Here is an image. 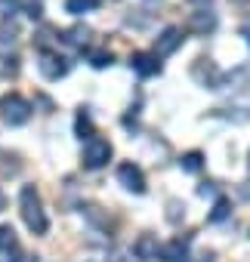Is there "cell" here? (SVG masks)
<instances>
[{
  "mask_svg": "<svg viewBox=\"0 0 250 262\" xmlns=\"http://www.w3.org/2000/svg\"><path fill=\"white\" fill-rule=\"evenodd\" d=\"M19 207H22V219H25V225H28L34 234H47L50 219H47V213H44V201H40V194H37L34 185H25V188H22V194H19Z\"/></svg>",
  "mask_w": 250,
  "mask_h": 262,
  "instance_id": "obj_1",
  "label": "cell"
},
{
  "mask_svg": "<svg viewBox=\"0 0 250 262\" xmlns=\"http://www.w3.org/2000/svg\"><path fill=\"white\" fill-rule=\"evenodd\" d=\"M133 250H136V256H139V259H158V250H161V247H158V241H155L152 234H142V237L136 241V247H133Z\"/></svg>",
  "mask_w": 250,
  "mask_h": 262,
  "instance_id": "obj_10",
  "label": "cell"
},
{
  "mask_svg": "<svg viewBox=\"0 0 250 262\" xmlns=\"http://www.w3.org/2000/svg\"><path fill=\"white\" fill-rule=\"evenodd\" d=\"M37 68H40V74H44L47 80H59V77H65V74L71 71V62H68V56H62V53H56V50H40Z\"/></svg>",
  "mask_w": 250,
  "mask_h": 262,
  "instance_id": "obj_4",
  "label": "cell"
},
{
  "mask_svg": "<svg viewBox=\"0 0 250 262\" xmlns=\"http://www.w3.org/2000/svg\"><path fill=\"white\" fill-rule=\"evenodd\" d=\"M201 262H213V253H204V256H201Z\"/></svg>",
  "mask_w": 250,
  "mask_h": 262,
  "instance_id": "obj_23",
  "label": "cell"
},
{
  "mask_svg": "<svg viewBox=\"0 0 250 262\" xmlns=\"http://www.w3.org/2000/svg\"><path fill=\"white\" fill-rule=\"evenodd\" d=\"M90 34H93V31H90L87 25H77V28L65 31V34H62V40H65V43H71V47H80V50H84V47L90 43Z\"/></svg>",
  "mask_w": 250,
  "mask_h": 262,
  "instance_id": "obj_11",
  "label": "cell"
},
{
  "mask_svg": "<svg viewBox=\"0 0 250 262\" xmlns=\"http://www.w3.org/2000/svg\"><path fill=\"white\" fill-rule=\"evenodd\" d=\"M108 161H111V142H108V139L93 136V139H87V142H84L80 164H84L87 170H99V167H105Z\"/></svg>",
  "mask_w": 250,
  "mask_h": 262,
  "instance_id": "obj_3",
  "label": "cell"
},
{
  "mask_svg": "<svg viewBox=\"0 0 250 262\" xmlns=\"http://www.w3.org/2000/svg\"><path fill=\"white\" fill-rule=\"evenodd\" d=\"M241 34L247 37V47H250V25H244V28H241Z\"/></svg>",
  "mask_w": 250,
  "mask_h": 262,
  "instance_id": "obj_22",
  "label": "cell"
},
{
  "mask_svg": "<svg viewBox=\"0 0 250 262\" xmlns=\"http://www.w3.org/2000/svg\"><path fill=\"white\" fill-rule=\"evenodd\" d=\"M158 253H161L164 262H189V237H173Z\"/></svg>",
  "mask_w": 250,
  "mask_h": 262,
  "instance_id": "obj_8",
  "label": "cell"
},
{
  "mask_svg": "<svg viewBox=\"0 0 250 262\" xmlns=\"http://www.w3.org/2000/svg\"><path fill=\"white\" fill-rule=\"evenodd\" d=\"M213 191H216V188H213V182H204V185L198 188V194H204V198H207V194H213Z\"/></svg>",
  "mask_w": 250,
  "mask_h": 262,
  "instance_id": "obj_19",
  "label": "cell"
},
{
  "mask_svg": "<svg viewBox=\"0 0 250 262\" xmlns=\"http://www.w3.org/2000/svg\"><path fill=\"white\" fill-rule=\"evenodd\" d=\"M13 262H37V256H28V253H16Z\"/></svg>",
  "mask_w": 250,
  "mask_h": 262,
  "instance_id": "obj_20",
  "label": "cell"
},
{
  "mask_svg": "<svg viewBox=\"0 0 250 262\" xmlns=\"http://www.w3.org/2000/svg\"><path fill=\"white\" fill-rule=\"evenodd\" d=\"M130 68L139 74V77H152V74H161V62L155 53H133L130 56Z\"/></svg>",
  "mask_w": 250,
  "mask_h": 262,
  "instance_id": "obj_7",
  "label": "cell"
},
{
  "mask_svg": "<svg viewBox=\"0 0 250 262\" xmlns=\"http://www.w3.org/2000/svg\"><path fill=\"white\" fill-rule=\"evenodd\" d=\"M117 179H120L123 188L133 191V194H142L145 191V176H142V170L136 164H120L117 167Z\"/></svg>",
  "mask_w": 250,
  "mask_h": 262,
  "instance_id": "obj_6",
  "label": "cell"
},
{
  "mask_svg": "<svg viewBox=\"0 0 250 262\" xmlns=\"http://www.w3.org/2000/svg\"><path fill=\"white\" fill-rule=\"evenodd\" d=\"M74 126H77V136H80V139H93V120H90L87 111L77 114V123H74Z\"/></svg>",
  "mask_w": 250,
  "mask_h": 262,
  "instance_id": "obj_17",
  "label": "cell"
},
{
  "mask_svg": "<svg viewBox=\"0 0 250 262\" xmlns=\"http://www.w3.org/2000/svg\"><path fill=\"white\" fill-rule=\"evenodd\" d=\"M4 210H7V194L0 191V213H4Z\"/></svg>",
  "mask_w": 250,
  "mask_h": 262,
  "instance_id": "obj_21",
  "label": "cell"
},
{
  "mask_svg": "<svg viewBox=\"0 0 250 262\" xmlns=\"http://www.w3.org/2000/svg\"><path fill=\"white\" fill-rule=\"evenodd\" d=\"M16 250V231L10 225H0V253H13Z\"/></svg>",
  "mask_w": 250,
  "mask_h": 262,
  "instance_id": "obj_15",
  "label": "cell"
},
{
  "mask_svg": "<svg viewBox=\"0 0 250 262\" xmlns=\"http://www.w3.org/2000/svg\"><path fill=\"white\" fill-rule=\"evenodd\" d=\"M244 198H250V185H244Z\"/></svg>",
  "mask_w": 250,
  "mask_h": 262,
  "instance_id": "obj_24",
  "label": "cell"
},
{
  "mask_svg": "<svg viewBox=\"0 0 250 262\" xmlns=\"http://www.w3.org/2000/svg\"><path fill=\"white\" fill-rule=\"evenodd\" d=\"M216 28V13H210V10H198V13H192V19H189V31H195V34H207V31H213Z\"/></svg>",
  "mask_w": 250,
  "mask_h": 262,
  "instance_id": "obj_9",
  "label": "cell"
},
{
  "mask_svg": "<svg viewBox=\"0 0 250 262\" xmlns=\"http://www.w3.org/2000/svg\"><path fill=\"white\" fill-rule=\"evenodd\" d=\"M167 207H170V213H167V219H170V222H179V216H185V204H179V201H170Z\"/></svg>",
  "mask_w": 250,
  "mask_h": 262,
  "instance_id": "obj_18",
  "label": "cell"
},
{
  "mask_svg": "<svg viewBox=\"0 0 250 262\" xmlns=\"http://www.w3.org/2000/svg\"><path fill=\"white\" fill-rule=\"evenodd\" d=\"M228 213H232V204H228V198H216V204H213V210H210V222H222V219H228Z\"/></svg>",
  "mask_w": 250,
  "mask_h": 262,
  "instance_id": "obj_14",
  "label": "cell"
},
{
  "mask_svg": "<svg viewBox=\"0 0 250 262\" xmlns=\"http://www.w3.org/2000/svg\"><path fill=\"white\" fill-rule=\"evenodd\" d=\"M182 40H185L182 28H176V25L164 28V31L158 34V40H155V56H158V59H164V56H173V53L182 47Z\"/></svg>",
  "mask_w": 250,
  "mask_h": 262,
  "instance_id": "obj_5",
  "label": "cell"
},
{
  "mask_svg": "<svg viewBox=\"0 0 250 262\" xmlns=\"http://www.w3.org/2000/svg\"><path fill=\"white\" fill-rule=\"evenodd\" d=\"M87 59H90V65H93V68H108V65L114 62V56H111L108 50H93Z\"/></svg>",
  "mask_w": 250,
  "mask_h": 262,
  "instance_id": "obj_16",
  "label": "cell"
},
{
  "mask_svg": "<svg viewBox=\"0 0 250 262\" xmlns=\"http://www.w3.org/2000/svg\"><path fill=\"white\" fill-rule=\"evenodd\" d=\"M179 167H182L185 173H198V170L204 167V155H201V151H189V155L179 158Z\"/></svg>",
  "mask_w": 250,
  "mask_h": 262,
  "instance_id": "obj_12",
  "label": "cell"
},
{
  "mask_svg": "<svg viewBox=\"0 0 250 262\" xmlns=\"http://www.w3.org/2000/svg\"><path fill=\"white\" fill-rule=\"evenodd\" d=\"M96 7H99V0H65V10L71 16H84V13H90Z\"/></svg>",
  "mask_w": 250,
  "mask_h": 262,
  "instance_id": "obj_13",
  "label": "cell"
},
{
  "mask_svg": "<svg viewBox=\"0 0 250 262\" xmlns=\"http://www.w3.org/2000/svg\"><path fill=\"white\" fill-rule=\"evenodd\" d=\"M0 117H4L7 126H22L31 117V102L25 96H19V93L0 96Z\"/></svg>",
  "mask_w": 250,
  "mask_h": 262,
  "instance_id": "obj_2",
  "label": "cell"
}]
</instances>
